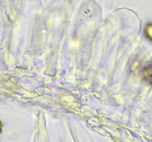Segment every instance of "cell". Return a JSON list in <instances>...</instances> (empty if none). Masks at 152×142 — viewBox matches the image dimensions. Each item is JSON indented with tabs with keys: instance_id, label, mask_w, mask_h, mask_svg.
<instances>
[{
	"instance_id": "obj_1",
	"label": "cell",
	"mask_w": 152,
	"mask_h": 142,
	"mask_svg": "<svg viewBox=\"0 0 152 142\" xmlns=\"http://www.w3.org/2000/svg\"><path fill=\"white\" fill-rule=\"evenodd\" d=\"M144 75H145V80L152 85V68H146L144 72Z\"/></svg>"
},
{
	"instance_id": "obj_2",
	"label": "cell",
	"mask_w": 152,
	"mask_h": 142,
	"mask_svg": "<svg viewBox=\"0 0 152 142\" xmlns=\"http://www.w3.org/2000/svg\"><path fill=\"white\" fill-rule=\"evenodd\" d=\"M145 36H146L148 40H151L152 41V24L151 23L147 24V26L145 27Z\"/></svg>"
},
{
	"instance_id": "obj_3",
	"label": "cell",
	"mask_w": 152,
	"mask_h": 142,
	"mask_svg": "<svg viewBox=\"0 0 152 142\" xmlns=\"http://www.w3.org/2000/svg\"><path fill=\"white\" fill-rule=\"evenodd\" d=\"M1 131H2V124L0 123V132H1Z\"/></svg>"
}]
</instances>
